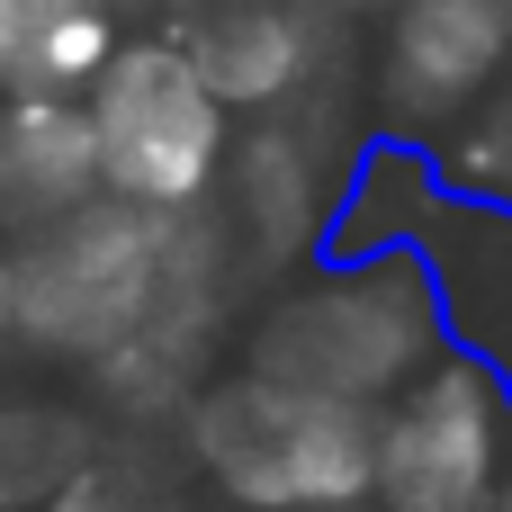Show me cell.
Masks as SVG:
<instances>
[{"label":"cell","mask_w":512,"mask_h":512,"mask_svg":"<svg viewBox=\"0 0 512 512\" xmlns=\"http://www.w3.org/2000/svg\"><path fill=\"white\" fill-rule=\"evenodd\" d=\"M450 360L441 306L423 261H333L324 279L288 288L252 324V369L306 396H342L387 414L423 369Z\"/></svg>","instance_id":"cell-1"},{"label":"cell","mask_w":512,"mask_h":512,"mask_svg":"<svg viewBox=\"0 0 512 512\" xmlns=\"http://www.w3.org/2000/svg\"><path fill=\"white\" fill-rule=\"evenodd\" d=\"M189 234H198L189 216H153L126 198L81 207L72 225L18 252V333L36 351L117 360L207 279L189 261Z\"/></svg>","instance_id":"cell-2"},{"label":"cell","mask_w":512,"mask_h":512,"mask_svg":"<svg viewBox=\"0 0 512 512\" xmlns=\"http://www.w3.org/2000/svg\"><path fill=\"white\" fill-rule=\"evenodd\" d=\"M189 450L243 512H351L378 495V414L279 387L261 369L189 405Z\"/></svg>","instance_id":"cell-3"},{"label":"cell","mask_w":512,"mask_h":512,"mask_svg":"<svg viewBox=\"0 0 512 512\" xmlns=\"http://www.w3.org/2000/svg\"><path fill=\"white\" fill-rule=\"evenodd\" d=\"M81 108L99 135L108 198H126V207L198 216L234 162V108L207 90V72L189 63L180 36H126V54L99 72V90Z\"/></svg>","instance_id":"cell-4"},{"label":"cell","mask_w":512,"mask_h":512,"mask_svg":"<svg viewBox=\"0 0 512 512\" xmlns=\"http://www.w3.org/2000/svg\"><path fill=\"white\" fill-rule=\"evenodd\" d=\"M512 441V369L450 351L378 414V504L387 512H495Z\"/></svg>","instance_id":"cell-5"},{"label":"cell","mask_w":512,"mask_h":512,"mask_svg":"<svg viewBox=\"0 0 512 512\" xmlns=\"http://www.w3.org/2000/svg\"><path fill=\"white\" fill-rule=\"evenodd\" d=\"M512 72V0H396L387 18V108L405 126L477 108Z\"/></svg>","instance_id":"cell-6"},{"label":"cell","mask_w":512,"mask_h":512,"mask_svg":"<svg viewBox=\"0 0 512 512\" xmlns=\"http://www.w3.org/2000/svg\"><path fill=\"white\" fill-rule=\"evenodd\" d=\"M99 198H108V171H99L90 108L9 90L0 99V234L27 252L54 225H72L81 207H99Z\"/></svg>","instance_id":"cell-7"},{"label":"cell","mask_w":512,"mask_h":512,"mask_svg":"<svg viewBox=\"0 0 512 512\" xmlns=\"http://www.w3.org/2000/svg\"><path fill=\"white\" fill-rule=\"evenodd\" d=\"M414 261L432 279V306H441L450 351L512 369V198L450 189V207L432 216V234H423Z\"/></svg>","instance_id":"cell-8"},{"label":"cell","mask_w":512,"mask_h":512,"mask_svg":"<svg viewBox=\"0 0 512 512\" xmlns=\"http://www.w3.org/2000/svg\"><path fill=\"white\" fill-rule=\"evenodd\" d=\"M189 63L225 108H279L315 81V18L306 0H216L207 18L180 27Z\"/></svg>","instance_id":"cell-9"},{"label":"cell","mask_w":512,"mask_h":512,"mask_svg":"<svg viewBox=\"0 0 512 512\" xmlns=\"http://www.w3.org/2000/svg\"><path fill=\"white\" fill-rule=\"evenodd\" d=\"M450 162L432 153V144H405V135H387V144H369L360 162H351V189L333 198V243H324V261H414L423 252V234H432V216L450 207Z\"/></svg>","instance_id":"cell-10"},{"label":"cell","mask_w":512,"mask_h":512,"mask_svg":"<svg viewBox=\"0 0 512 512\" xmlns=\"http://www.w3.org/2000/svg\"><path fill=\"white\" fill-rule=\"evenodd\" d=\"M225 189H234V216H243L252 252L297 261L306 243H333V207H324V180H315V144H306L297 126H252V135H234Z\"/></svg>","instance_id":"cell-11"},{"label":"cell","mask_w":512,"mask_h":512,"mask_svg":"<svg viewBox=\"0 0 512 512\" xmlns=\"http://www.w3.org/2000/svg\"><path fill=\"white\" fill-rule=\"evenodd\" d=\"M126 54V27L108 9H72V0H36V27H27V63H18V90L36 99H90L99 72Z\"/></svg>","instance_id":"cell-12"},{"label":"cell","mask_w":512,"mask_h":512,"mask_svg":"<svg viewBox=\"0 0 512 512\" xmlns=\"http://www.w3.org/2000/svg\"><path fill=\"white\" fill-rule=\"evenodd\" d=\"M441 162H450V180H459V189L512 198V81L486 99V108H477V126H468V135H459Z\"/></svg>","instance_id":"cell-13"},{"label":"cell","mask_w":512,"mask_h":512,"mask_svg":"<svg viewBox=\"0 0 512 512\" xmlns=\"http://www.w3.org/2000/svg\"><path fill=\"white\" fill-rule=\"evenodd\" d=\"M27 27H36V0H0V99L18 90V63H27Z\"/></svg>","instance_id":"cell-14"},{"label":"cell","mask_w":512,"mask_h":512,"mask_svg":"<svg viewBox=\"0 0 512 512\" xmlns=\"http://www.w3.org/2000/svg\"><path fill=\"white\" fill-rule=\"evenodd\" d=\"M9 333H18V261L0 252V342H9Z\"/></svg>","instance_id":"cell-15"},{"label":"cell","mask_w":512,"mask_h":512,"mask_svg":"<svg viewBox=\"0 0 512 512\" xmlns=\"http://www.w3.org/2000/svg\"><path fill=\"white\" fill-rule=\"evenodd\" d=\"M72 9H108V18H126V9H135V0H72Z\"/></svg>","instance_id":"cell-16"},{"label":"cell","mask_w":512,"mask_h":512,"mask_svg":"<svg viewBox=\"0 0 512 512\" xmlns=\"http://www.w3.org/2000/svg\"><path fill=\"white\" fill-rule=\"evenodd\" d=\"M495 512H512V486H504V504H495Z\"/></svg>","instance_id":"cell-17"}]
</instances>
